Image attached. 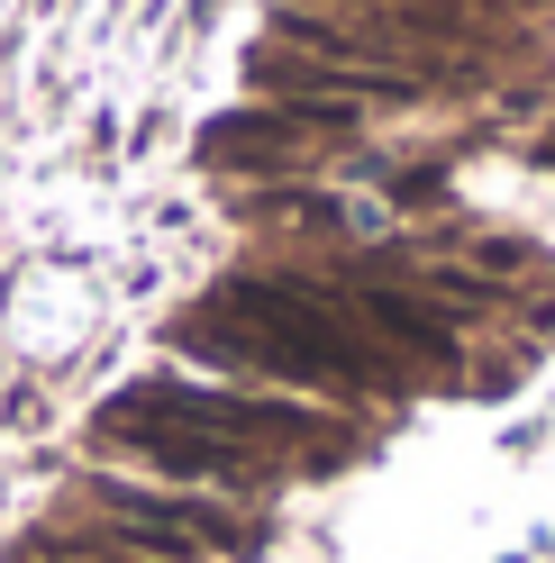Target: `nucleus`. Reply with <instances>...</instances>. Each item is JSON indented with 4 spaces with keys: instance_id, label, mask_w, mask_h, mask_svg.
I'll list each match as a JSON object with an SVG mask.
<instances>
[{
    "instance_id": "obj_5",
    "label": "nucleus",
    "mask_w": 555,
    "mask_h": 563,
    "mask_svg": "<svg viewBox=\"0 0 555 563\" xmlns=\"http://www.w3.org/2000/svg\"><path fill=\"white\" fill-rule=\"evenodd\" d=\"M337 309L356 319L383 355H410V364H456V319L420 291H392V282H337Z\"/></svg>"
},
{
    "instance_id": "obj_1",
    "label": "nucleus",
    "mask_w": 555,
    "mask_h": 563,
    "mask_svg": "<svg viewBox=\"0 0 555 563\" xmlns=\"http://www.w3.org/2000/svg\"><path fill=\"white\" fill-rule=\"evenodd\" d=\"M173 345L228 373H273V382H319V391H392L401 364L337 309L328 282L301 273H228L200 319L173 328Z\"/></svg>"
},
{
    "instance_id": "obj_4",
    "label": "nucleus",
    "mask_w": 555,
    "mask_h": 563,
    "mask_svg": "<svg viewBox=\"0 0 555 563\" xmlns=\"http://www.w3.org/2000/svg\"><path fill=\"white\" fill-rule=\"evenodd\" d=\"M100 445L146 464L164 482H210V490H255L273 464L247 445H219V437H192V428H164V418H128V409H100Z\"/></svg>"
},
{
    "instance_id": "obj_3",
    "label": "nucleus",
    "mask_w": 555,
    "mask_h": 563,
    "mask_svg": "<svg viewBox=\"0 0 555 563\" xmlns=\"http://www.w3.org/2000/svg\"><path fill=\"white\" fill-rule=\"evenodd\" d=\"M83 500L100 509L91 537L119 545V554H146V563H200V554H255V527L200 500V490H146L128 473H91Z\"/></svg>"
},
{
    "instance_id": "obj_2",
    "label": "nucleus",
    "mask_w": 555,
    "mask_h": 563,
    "mask_svg": "<svg viewBox=\"0 0 555 563\" xmlns=\"http://www.w3.org/2000/svg\"><path fill=\"white\" fill-rule=\"evenodd\" d=\"M110 409H128V418H164V428H192V437H219V445H247V454H264V464H273V454H337V445H346L309 400L219 391V382H183V373L128 382Z\"/></svg>"
},
{
    "instance_id": "obj_6",
    "label": "nucleus",
    "mask_w": 555,
    "mask_h": 563,
    "mask_svg": "<svg viewBox=\"0 0 555 563\" xmlns=\"http://www.w3.org/2000/svg\"><path fill=\"white\" fill-rule=\"evenodd\" d=\"M19 563H55V554H19Z\"/></svg>"
}]
</instances>
